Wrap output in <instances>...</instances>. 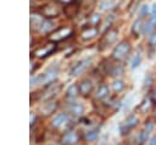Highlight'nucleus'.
<instances>
[{
    "instance_id": "f257e3e1",
    "label": "nucleus",
    "mask_w": 156,
    "mask_h": 145,
    "mask_svg": "<svg viewBox=\"0 0 156 145\" xmlns=\"http://www.w3.org/2000/svg\"><path fill=\"white\" fill-rule=\"evenodd\" d=\"M117 37H118V29L116 28H110L105 32V34L101 37V39L99 40L98 43V48L100 51L107 49L110 45H112L116 40H117Z\"/></svg>"
},
{
    "instance_id": "f03ea898",
    "label": "nucleus",
    "mask_w": 156,
    "mask_h": 145,
    "mask_svg": "<svg viewBox=\"0 0 156 145\" xmlns=\"http://www.w3.org/2000/svg\"><path fill=\"white\" fill-rule=\"evenodd\" d=\"M57 77V68H49L46 72L33 77L30 79V85H35V84H49L52 83Z\"/></svg>"
},
{
    "instance_id": "7ed1b4c3",
    "label": "nucleus",
    "mask_w": 156,
    "mask_h": 145,
    "mask_svg": "<svg viewBox=\"0 0 156 145\" xmlns=\"http://www.w3.org/2000/svg\"><path fill=\"white\" fill-rule=\"evenodd\" d=\"M130 52V44L127 40H122L116 45V48L112 51V58L116 61H123L127 58V56Z\"/></svg>"
},
{
    "instance_id": "20e7f679",
    "label": "nucleus",
    "mask_w": 156,
    "mask_h": 145,
    "mask_svg": "<svg viewBox=\"0 0 156 145\" xmlns=\"http://www.w3.org/2000/svg\"><path fill=\"white\" fill-rule=\"evenodd\" d=\"M79 141V134L78 132L69 129L61 134L60 136V144L61 145H77Z\"/></svg>"
},
{
    "instance_id": "39448f33",
    "label": "nucleus",
    "mask_w": 156,
    "mask_h": 145,
    "mask_svg": "<svg viewBox=\"0 0 156 145\" xmlns=\"http://www.w3.org/2000/svg\"><path fill=\"white\" fill-rule=\"evenodd\" d=\"M73 34V29L69 27H61L58 29H56L55 32H52L50 34V40L51 41H62L67 38H69Z\"/></svg>"
},
{
    "instance_id": "423d86ee",
    "label": "nucleus",
    "mask_w": 156,
    "mask_h": 145,
    "mask_svg": "<svg viewBox=\"0 0 156 145\" xmlns=\"http://www.w3.org/2000/svg\"><path fill=\"white\" fill-rule=\"evenodd\" d=\"M138 122H139V119H138V117L134 116V115H130L129 117H127V118L121 123V126H119V132H121V134L124 135V134L129 133L134 127H136Z\"/></svg>"
},
{
    "instance_id": "0eeeda50",
    "label": "nucleus",
    "mask_w": 156,
    "mask_h": 145,
    "mask_svg": "<svg viewBox=\"0 0 156 145\" xmlns=\"http://www.w3.org/2000/svg\"><path fill=\"white\" fill-rule=\"evenodd\" d=\"M55 50H56V44L55 43H49V44H45V45L35 49L33 55L35 57H38V58H45L49 55H51Z\"/></svg>"
},
{
    "instance_id": "6e6552de",
    "label": "nucleus",
    "mask_w": 156,
    "mask_h": 145,
    "mask_svg": "<svg viewBox=\"0 0 156 145\" xmlns=\"http://www.w3.org/2000/svg\"><path fill=\"white\" fill-rule=\"evenodd\" d=\"M61 90V84H57V83H49L45 89L43 90V95H41V99L43 100H52V97L56 96V94Z\"/></svg>"
},
{
    "instance_id": "1a4fd4ad",
    "label": "nucleus",
    "mask_w": 156,
    "mask_h": 145,
    "mask_svg": "<svg viewBox=\"0 0 156 145\" xmlns=\"http://www.w3.org/2000/svg\"><path fill=\"white\" fill-rule=\"evenodd\" d=\"M90 63H91V60H90V58H84V60L78 61V62L71 68L69 74L73 76V77H74V76H78V74H82L83 72H85V71L89 68Z\"/></svg>"
},
{
    "instance_id": "9d476101",
    "label": "nucleus",
    "mask_w": 156,
    "mask_h": 145,
    "mask_svg": "<svg viewBox=\"0 0 156 145\" xmlns=\"http://www.w3.org/2000/svg\"><path fill=\"white\" fill-rule=\"evenodd\" d=\"M78 88H79V94L82 96H89L94 89V84L90 79L85 78V79H82L79 83H78Z\"/></svg>"
},
{
    "instance_id": "9b49d317",
    "label": "nucleus",
    "mask_w": 156,
    "mask_h": 145,
    "mask_svg": "<svg viewBox=\"0 0 156 145\" xmlns=\"http://www.w3.org/2000/svg\"><path fill=\"white\" fill-rule=\"evenodd\" d=\"M67 119H68V115L66 112H60L56 116H54V118L51 119L50 124H51V127L54 129H58L60 127H62L67 122Z\"/></svg>"
},
{
    "instance_id": "f8f14e48",
    "label": "nucleus",
    "mask_w": 156,
    "mask_h": 145,
    "mask_svg": "<svg viewBox=\"0 0 156 145\" xmlns=\"http://www.w3.org/2000/svg\"><path fill=\"white\" fill-rule=\"evenodd\" d=\"M67 110L71 115H73L76 117H79L84 113V106L80 102H69L67 106Z\"/></svg>"
},
{
    "instance_id": "ddd939ff",
    "label": "nucleus",
    "mask_w": 156,
    "mask_h": 145,
    "mask_svg": "<svg viewBox=\"0 0 156 145\" xmlns=\"http://www.w3.org/2000/svg\"><path fill=\"white\" fill-rule=\"evenodd\" d=\"M41 12L45 17H56V16H58L60 10L55 5H46L41 9Z\"/></svg>"
},
{
    "instance_id": "4468645a",
    "label": "nucleus",
    "mask_w": 156,
    "mask_h": 145,
    "mask_svg": "<svg viewBox=\"0 0 156 145\" xmlns=\"http://www.w3.org/2000/svg\"><path fill=\"white\" fill-rule=\"evenodd\" d=\"M98 28L96 27H94V26H90V27H87V28H84L83 30H82V33H80V37H82V39H84V40H89V39H93L96 34H98Z\"/></svg>"
},
{
    "instance_id": "2eb2a0df",
    "label": "nucleus",
    "mask_w": 156,
    "mask_h": 145,
    "mask_svg": "<svg viewBox=\"0 0 156 145\" xmlns=\"http://www.w3.org/2000/svg\"><path fill=\"white\" fill-rule=\"evenodd\" d=\"M56 108H57V104H56L55 101H52V100H48V101L40 107V111H41L44 115H50V113H52Z\"/></svg>"
},
{
    "instance_id": "dca6fc26",
    "label": "nucleus",
    "mask_w": 156,
    "mask_h": 145,
    "mask_svg": "<svg viewBox=\"0 0 156 145\" xmlns=\"http://www.w3.org/2000/svg\"><path fill=\"white\" fill-rule=\"evenodd\" d=\"M108 93H110L108 87L106 84H100L98 90H96L95 97H96V100H104V99H106L108 96Z\"/></svg>"
},
{
    "instance_id": "f3484780",
    "label": "nucleus",
    "mask_w": 156,
    "mask_h": 145,
    "mask_svg": "<svg viewBox=\"0 0 156 145\" xmlns=\"http://www.w3.org/2000/svg\"><path fill=\"white\" fill-rule=\"evenodd\" d=\"M144 21H143V18L140 17L139 19H136L134 23H133V26H132V33L135 35V37H138V35H140L141 33H143V30H144Z\"/></svg>"
},
{
    "instance_id": "a211bd4d",
    "label": "nucleus",
    "mask_w": 156,
    "mask_h": 145,
    "mask_svg": "<svg viewBox=\"0 0 156 145\" xmlns=\"http://www.w3.org/2000/svg\"><path fill=\"white\" fill-rule=\"evenodd\" d=\"M123 67H122V65H108V72H107V74L108 76H112V77H118V76H121V74H123Z\"/></svg>"
},
{
    "instance_id": "6ab92c4d",
    "label": "nucleus",
    "mask_w": 156,
    "mask_h": 145,
    "mask_svg": "<svg viewBox=\"0 0 156 145\" xmlns=\"http://www.w3.org/2000/svg\"><path fill=\"white\" fill-rule=\"evenodd\" d=\"M79 10H80L79 2H76V4L68 5V6L65 9V13L67 15V17H74V16H77V13L79 12Z\"/></svg>"
},
{
    "instance_id": "aec40b11",
    "label": "nucleus",
    "mask_w": 156,
    "mask_h": 145,
    "mask_svg": "<svg viewBox=\"0 0 156 145\" xmlns=\"http://www.w3.org/2000/svg\"><path fill=\"white\" fill-rule=\"evenodd\" d=\"M79 94V88H78V84H72L68 87L67 91H66V99H69V100H73L78 96Z\"/></svg>"
},
{
    "instance_id": "412c9836",
    "label": "nucleus",
    "mask_w": 156,
    "mask_h": 145,
    "mask_svg": "<svg viewBox=\"0 0 156 145\" xmlns=\"http://www.w3.org/2000/svg\"><path fill=\"white\" fill-rule=\"evenodd\" d=\"M52 28H54V23H52L51 21H49V19H43V22L40 23L39 28H38V30L41 32V33H46V32L51 30Z\"/></svg>"
},
{
    "instance_id": "4be33fe9",
    "label": "nucleus",
    "mask_w": 156,
    "mask_h": 145,
    "mask_svg": "<svg viewBox=\"0 0 156 145\" xmlns=\"http://www.w3.org/2000/svg\"><path fill=\"white\" fill-rule=\"evenodd\" d=\"M98 135H99V128H94V129L84 133V140L85 141H93L98 138Z\"/></svg>"
},
{
    "instance_id": "5701e85b",
    "label": "nucleus",
    "mask_w": 156,
    "mask_h": 145,
    "mask_svg": "<svg viewBox=\"0 0 156 145\" xmlns=\"http://www.w3.org/2000/svg\"><path fill=\"white\" fill-rule=\"evenodd\" d=\"M155 24H156V18H155V17H151V18L144 24V30H143V33H144V34H149V33L154 29Z\"/></svg>"
},
{
    "instance_id": "b1692460",
    "label": "nucleus",
    "mask_w": 156,
    "mask_h": 145,
    "mask_svg": "<svg viewBox=\"0 0 156 145\" xmlns=\"http://www.w3.org/2000/svg\"><path fill=\"white\" fill-rule=\"evenodd\" d=\"M124 88H126V84H124V82L121 80V79H116V80L112 83V90H113L115 93H121Z\"/></svg>"
},
{
    "instance_id": "393cba45",
    "label": "nucleus",
    "mask_w": 156,
    "mask_h": 145,
    "mask_svg": "<svg viewBox=\"0 0 156 145\" xmlns=\"http://www.w3.org/2000/svg\"><path fill=\"white\" fill-rule=\"evenodd\" d=\"M41 22H43V18H41L40 15H32L30 16V26H32V28H37L38 29Z\"/></svg>"
},
{
    "instance_id": "a878e982",
    "label": "nucleus",
    "mask_w": 156,
    "mask_h": 145,
    "mask_svg": "<svg viewBox=\"0 0 156 145\" xmlns=\"http://www.w3.org/2000/svg\"><path fill=\"white\" fill-rule=\"evenodd\" d=\"M147 134H149V132L145 130V129H143V130L139 133L138 139H139V144H140V145H144V144L146 143V140H147Z\"/></svg>"
},
{
    "instance_id": "bb28decb",
    "label": "nucleus",
    "mask_w": 156,
    "mask_h": 145,
    "mask_svg": "<svg viewBox=\"0 0 156 145\" xmlns=\"http://www.w3.org/2000/svg\"><path fill=\"white\" fill-rule=\"evenodd\" d=\"M113 4H115L113 0H105V1H101L100 9H101V10H108V9H111V7L113 6Z\"/></svg>"
},
{
    "instance_id": "cd10ccee",
    "label": "nucleus",
    "mask_w": 156,
    "mask_h": 145,
    "mask_svg": "<svg viewBox=\"0 0 156 145\" xmlns=\"http://www.w3.org/2000/svg\"><path fill=\"white\" fill-rule=\"evenodd\" d=\"M99 22H100V16L99 15H91L90 17H89V24L90 26H96V24H99Z\"/></svg>"
},
{
    "instance_id": "c85d7f7f",
    "label": "nucleus",
    "mask_w": 156,
    "mask_h": 145,
    "mask_svg": "<svg viewBox=\"0 0 156 145\" xmlns=\"http://www.w3.org/2000/svg\"><path fill=\"white\" fill-rule=\"evenodd\" d=\"M140 62H141V56H140V54H136V55L134 56V58L132 60V68H133V69L136 68V67L140 65Z\"/></svg>"
},
{
    "instance_id": "c756f323",
    "label": "nucleus",
    "mask_w": 156,
    "mask_h": 145,
    "mask_svg": "<svg viewBox=\"0 0 156 145\" xmlns=\"http://www.w3.org/2000/svg\"><path fill=\"white\" fill-rule=\"evenodd\" d=\"M149 45L151 48H156V30H154L149 38Z\"/></svg>"
},
{
    "instance_id": "7c9ffc66",
    "label": "nucleus",
    "mask_w": 156,
    "mask_h": 145,
    "mask_svg": "<svg viewBox=\"0 0 156 145\" xmlns=\"http://www.w3.org/2000/svg\"><path fill=\"white\" fill-rule=\"evenodd\" d=\"M147 12H149V6H147V5H143V6L140 7V17L144 18V17L147 15Z\"/></svg>"
},
{
    "instance_id": "2f4dec72",
    "label": "nucleus",
    "mask_w": 156,
    "mask_h": 145,
    "mask_svg": "<svg viewBox=\"0 0 156 145\" xmlns=\"http://www.w3.org/2000/svg\"><path fill=\"white\" fill-rule=\"evenodd\" d=\"M152 128H154V123H152V122H146V124H145V128H144V129H145V130H147V132L150 133V132L152 130Z\"/></svg>"
},
{
    "instance_id": "473e14b6",
    "label": "nucleus",
    "mask_w": 156,
    "mask_h": 145,
    "mask_svg": "<svg viewBox=\"0 0 156 145\" xmlns=\"http://www.w3.org/2000/svg\"><path fill=\"white\" fill-rule=\"evenodd\" d=\"M151 101L154 104H156V87H154V89L151 91Z\"/></svg>"
},
{
    "instance_id": "72a5a7b5",
    "label": "nucleus",
    "mask_w": 156,
    "mask_h": 145,
    "mask_svg": "<svg viewBox=\"0 0 156 145\" xmlns=\"http://www.w3.org/2000/svg\"><path fill=\"white\" fill-rule=\"evenodd\" d=\"M151 17H155L156 18V4H154L151 6Z\"/></svg>"
},
{
    "instance_id": "f704fd0d",
    "label": "nucleus",
    "mask_w": 156,
    "mask_h": 145,
    "mask_svg": "<svg viewBox=\"0 0 156 145\" xmlns=\"http://www.w3.org/2000/svg\"><path fill=\"white\" fill-rule=\"evenodd\" d=\"M149 145H156V135L151 138V140H150V144H149Z\"/></svg>"
},
{
    "instance_id": "c9c22d12",
    "label": "nucleus",
    "mask_w": 156,
    "mask_h": 145,
    "mask_svg": "<svg viewBox=\"0 0 156 145\" xmlns=\"http://www.w3.org/2000/svg\"><path fill=\"white\" fill-rule=\"evenodd\" d=\"M57 1H60V2H63V4H68V2H71L72 0H57Z\"/></svg>"
},
{
    "instance_id": "e433bc0d",
    "label": "nucleus",
    "mask_w": 156,
    "mask_h": 145,
    "mask_svg": "<svg viewBox=\"0 0 156 145\" xmlns=\"http://www.w3.org/2000/svg\"><path fill=\"white\" fill-rule=\"evenodd\" d=\"M155 118H156V116H155Z\"/></svg>"
}]
</instances>
